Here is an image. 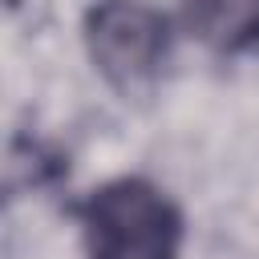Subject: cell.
Wrapping results in <instances>:
<instances>
[{"label":"cell","mask_w":259,"mask_h":259,"mask_svg":"<svg viewBox=\"0 0 259 259\" xmlns=\"http://www.w3.org/2000/svg\"><path fill=\"white\" fill-rule=\"evenodd\" d=\"M81 243L89 259H178L182 210L150 178H113L81 206Z\"/></svg>","instance_id":"6da1fadb"},{"label":"cell","mask_w":259,"mask_h":259,"mask_svg":"<svg viewBox=\"0 0 259 259\" xmlns=\"http://www.w3.org/2000/svg\"><path fill=\"white\" fill-rule=\"evenodd\" d=\"M93 69L121 93L158 81L170 57V20L142 0H97L85 16Z\"/></svg>","instance_id":"7a4b0ae2"},{"label":"cell","mask_w":259,"mask_h":259,"mask_svg":"<svg viewBox=\"0 0 259 259\" xmlns=\"http://www.w3.org/2000/svg\"><path fill=\"white\" fill-rule=\"evenodd\" d=\"M186 32L219 57H239L259 45V0H182Z\"/></svg>","instance_id":"3957f363"}]
</instances>
